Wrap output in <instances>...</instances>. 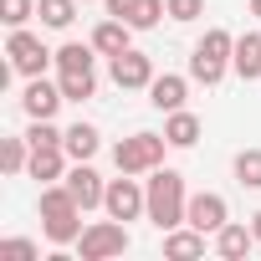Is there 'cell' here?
I'll use <instances>...</instances> for the list:
<instances>
[{"instance_id":"1","label":"cell","mask_w":261,"mask_h":261,"mask_svg":"<svg viewBox=\"0 0 261 261\" xmlns=\"http://www.w3.org/2000/svg\"><path fill=\"white\" fill-rule=\"evenodd\" d=\"M149 220L159 225V230H174V225H185V205H190V195H185V174L179 169H149Z\"/></svg>"},{"instance_id":"2","label":"cell","mask_w":261,"mask_h":261,"mask_svg":"<svg viewBox=\"0 0 261 261\" xmlns=\"http://www.w3.org/2000/svg\"><path fill=\"white\" fill-rule=\"evenodd\" d=\"M225 67H236V36H230L225 26H210V31L195 41V51H190V77L205 82V87H215V82L225 77Z\"/></svg>"},{"instance_id":"3","label":"cell","mask_w":261,"mask_h":261,"mask_svg":"<svg viewBox=\"0 0 261 261\" xmlns=\"http://www.w3.org/2000/svg\"><path fill=\"white\" fill-rule=\"evenodd\" d=\"M164 149H169L164 134H134L113 149V164H118V174H149L164 164Z\"/></svg>"},{"instance_id":"4","label":"cell","mask_w":261,"mask_h":261,"mask_svg":"<svg viewBox=\"0 0 261 261\" xmlns=\"http://www.w3.org/2000/svg\"><path fill=\"white\" fill-rule=\"evenodd\" d=\"M77 251H82V261H108V256H123L128 251V225L123 220H97V225H87L82 236H77Z\"/></svg>"},{"instance_id":"5","label":"cell","mask_w":261,"mask_h":261,"mask_svg":"<svg viewBox=\"0 0 261 261\" xmlns=\"http://www.w3.org/2000/svg\"><path fill=\"white\" fill-rule=\"evenodd\" d=\"M102 210L113 215V220H139V215H149V190H139V179L134 174H123V179H113L108 185V195H102Z\"/></svg>"},{"instance_id":"6","label":"cell","mask_w":261,"mask_h":261,"mask_svg":"<svg viewBox=\"0 0 261 261\" xmlns=\"http://www.w3.org/2000/svg\"><path fill=\"white\" fill-rule=\"evenodd\" d=\"M6 57H11V67H16L21 77H41V72H46V62H51L57 51H46V46H41V36H31L26 26H16V31H11V41H6Z\"/></svg>"},{"instance_id":"7","label":"cell","mask_w":261,"mask_h":261,"mask_svg":"<svg viewBox=\"0 0 261 261\" xmlns=\"http://www.w3.org/2000/svg\"><path fill=\"white\" fill-rule=\"evenodd\" d=\"M225 220H230V205H225V195H215V190H200V195H190V205H185V225H195V230L215 236Z\"/></svg>"},{"instance_id":"8","label":"cell","mask_w":261,"mask_h":261,"mask_svg":"<svg viewBox=\"0 0 261 261\" xmlns=\"http://www.w3.org/2000/svg\"><path fill=\"white\" fill-rule=\"evenodd\" d=\"M62 102H67V97H62V82H46V72H41V77H31V82H26V92H21L26 118H51Z\"/></svg>"},{"instance_id":"9","label":"cell","mask_w":261,"mask_h":261,"mask_svg":"<svg viewBox=\"0 0 261 261\" xmlns=\"http://www.w3.org/2000/svg\"><path fill=\"white\" fill-rule=\"evenodd\" d=\"M113 82H118L123 92H134V87H149V82H154V62H149L144 51H134V46H128L123 57H113Z\"/></svg>"},{"instance_id":"10","label":"cell","mask_w":261,"mask_h":261,"mask_svg":"<svg viewBox=\"0 0 261 261\" xmlns=\"http://www.w3.org/2000/svg\"><path fill=\"white\" fill-rule=\"evenodd\" d=\"M62 185H67V190L77 195V205H82V210H92V205H102V195H108V185L97 179V169H92L87 159H82V164H72Z\"/></svg>"},{"instance_id":"11","label":"cell","mask_w":261,"mask_h":261,"mask_svg":"<svg viewBox=\"0 0 261 261\" xmlns=\"http://www.w3.org/2000/svg\"><path fill=\"white\" fill-rule=\"evenodd\" d=\"M92 46H97V57H123L128 46H134V26L128 21H118V16H108V21H97V31H92Z\"/></svg>"},{"instance_id":"12","label":"cell","mask_w":261,"mask_h":261,"mask_svg":"<svg viewBox=\"0 0 261 261\" xmlns=\"http://www.w3.org/2000/svg\"><path fill=\"white\" fill-rule=\"evenodd\" d=\"M185 97H190V82H185V77H174V72H164V77H154V82H149V102H154L159 113H179V108H185Z\"/></svg>"},{"instance_id":"13","label":"cell","mask_w":261,"mask_h":261,"mask_svg":"<svg viewBox=\"0 0 261 261\" xmlns=\"http://www.w3.org/2000/svg\"><path fill=\"white\" fill-rule=\"evenodd\" d=\"M31 179H41V185H57V179H67V149L62 144H46V149H31Z\"/></svg>"},{"instance_id":"14","label":"cell","mask_w":261,"mask_h":261,"mask_svg":"<svg viewBox=\"0 0 261 261\" xmlns=\"http://www.w3.org/2000/svg\"><path fill=\"white\" fill-rule=\"evenodd\" d=\"M164 256H169V261L205 256V230H195V225H174V230H164Z\"/></svg>"},{"instance_id":"15","label":"cell","mask_w":261,"mask_h":261,"mask_svg":"<svg viewBox=\"0 0 261 261\" xmlns=\"http://www.w3.org/2000/svg\"><path fill=\"white\" fill-rule=\"evenodd\" d=\"M251 246H261V241H256V230H251V225H236V220H225V225H220V230H215V251H220V256H225V261H241V256H246V251H251Z\"/></svg>"},{"instance_id":"16","label":"cell","mask_w":261,"mask_h":261,"mask_svg":"<svg viewBox=\"0 0 261 261\" xmlns=\"http://www.w3.org/2000/svg\"><path fill=\"white\" fill-rule=\"evenodd\" d=\"M97 144H102V134H97L92 123H72V128H67V139H62V149H67V159H72V164L92 159V154H97Z\"/></svg>"},{"instance_id":"17","label":"cell","mask_w":261,"mask_h":261,"mask_svg":"<svg viewBox=\"0 0 261 261\" xmlns=\"http://www.w3.org/2000/svg\"><path fill=\"white\" fill-rule=\"evenodd\" d=\"M236 72H241V82H256L261 77V31L236 36Z\"/></svg>"},{"instance_id":"18","label":"cell","mask_w":261,"mask_h":261,"mask_svg":"<svg viewBox=\"0 0 261 261\" xmlns=\"http://www.w3.org/2000/svg\"><path fill=\"white\" fill-rule=\"evenodd\" d=\"M164 139H169V149H195L200 144V118L195 113H169V123H164Z\"/></svg>"},{"instance_id":"19","label":"cell","mask_w":261,"mask_h":261,"mask_svg":"<svg viewBox=\"0 0 261 261\" xmlns=\"http://www.w3.org/2000/svg\"><path fill=\"white\" fill-rule=\"evenodd\" d=\"M77 6H82V0H36V16H41V26L67 31V26L77 21Z\"/></svg>"},{"instance_id":"20","label":"cell","mask_w":261,"mask_h":261,"mask_svg":"<svg viewBox=\"0 0 261 261\" xmlns=\"http://www.w3.org/2000/svg\"><path fill=\"white\" fill-rule=\"evenodd\" d=\"M92 57H97L92 41H87V46H82V41H67V46L57 51V67H62V72H92Z\"/></svg>"},{"instance_id":"21","label":"cell","mask_w":261,"mask_h":261,"mask_svg":"<svg viewBox=\"0 0 261 261\" xmlns=\"http://www.w3.org/2000/svg\"><path fill=\"white\" fill-rule=\"evenodd\" d=\"M57 82H62V97H67V102H87V97L97 92V77H92V72H62Z\"/></svg>"},{"instance_id":"22","label":"cell","mask_w":261,"mask_h":261,"mask_svg":"<svg viewBox=\"0 0 261 261\" xmlns=\"http://www.w3.org/2000/svg\"><path fill=\"white\" fill-rule=\"evenodd\" d=\"M31 164V139H6V144H0V169H6V174H21Z\"/></svg>"},{"instance_id":"23","label":"cell","mask_w":261,"mask_h":261,"mask_svg":"<svg viewBox=\"0 0 261 261\" xmlns=\"http://www.w3.org/2000/svg\"><path fill=\"white\" fill-rule=\"evenodd\" d=\"M236 179L246 190H261V149H241L236 154Z\"/></svg>"},{"instance_id":"24","label":"cell","mask_w":261,"mask_h":261,"mask_svg":"<svg viewBox=\"0 0 261 261\" xmlns=\"http://www.w3.org/2000/svg\"><path fill=\"white\" fill-rule=\"evenodd\" d=\"M159 16H169V0H139L134 16H128V26H134V31H149V26H159Z\"/></svg>"},{"instance_id":"25","label":"cell","mask_w":261,"mask_h":261,"mask_svg":"<svg viewBox=\"0 0 261 261\" xmlns=\"http://www.w3.org/2000/svg\"><path fill=\"white\" fill-rule=\"evenodd\" d=\"M31 16H36V0H0V21H6L11 31H16V26H26Z\"/></svg>"},{"instance_id":"26","label":"cell","mask_w":261,"mask_h":261,"mask_svg":"<svg viewBox=\"0 0 261 261\" xmlns=\"http://www.w3.org/2000/svg\"><path fill=\"white\" fill-rule=\"evenodd\" d=\"M0 256H21V261H36V256H41V246H36V241H26V236H11V241H0Z\"/></svg>"},{"instance_id":"27","label":"cell","mask_w":261,"mask_h":261,"mask_svg":"<svg viewBox=\"0 0 261 261\" xmlns=\"http://www.w3.org/2000/svg\"><path fill=\"white\" fill-rule=\"evenodd\" d=\"M205 0H169V21H200Z\"/></svg>"},{"instance_id":"28","label":"cell","mask_w":261,"mask_h":261,"mask_svg":"<svg viewBox=\"0 0 261 261\" xmlns=\"http://www.w3.org/2000/svg\"><path fill=\"white\" fill-rule=\"evenodd\" d=\"M102 6H108V16L128 21V16H134V6H139V0H102Z\"/></svg>"},{"instance_id":"29","label":"cell","mask_w":261,"mask_h":261,"mask_svg":"<svg viewBox=\"0 0 261 261\" xmlns=\"http://www.w3.org/2000/svg\"><path fill=\"white\" fill-rule=\"evenodd\" d=\"M251 230H256V241H261V210H256V215H251Z\"/></svg>"},{"instance_id":"30","label":"cell","mask_w":261,"mask_h":261,"mask_svg":"<svg viewBox=\"0 0 261 261\" xmlns=\"http://www.w3.org/2000/svg\"><path fill=\"white\" fill-rule=\"evenodd\" d=\"M251 16H256V21H261V0H251Z\"/></svg>"}]
</instances>
